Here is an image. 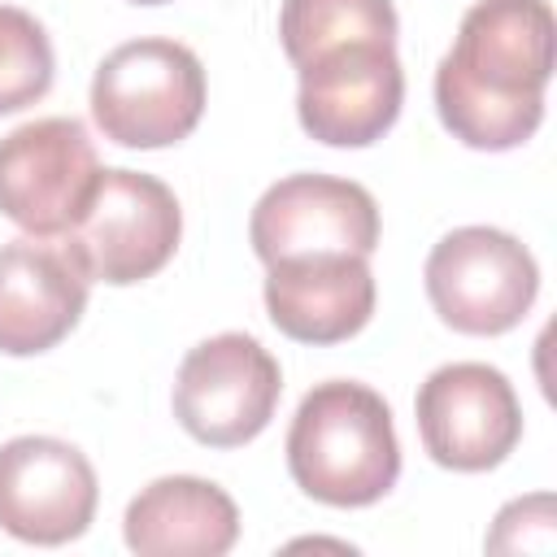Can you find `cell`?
<instances>
[{"mask_svg": "<svg viewBox=\"0 0 557 557\" xmlns=\"http://www.w3.org/2000/svg\"><path fill=\"white\" fill-rule=\"evenodd\" d=\"M91 274L61 235H22L0 248V352L57 348L83 318Z\"/></svg>", "mask_w": 557, "mask_h": 557, "instance_id": "cell-12", "label": "cell"}, {"mask_svg": "<svg viewBox=\"0 0 557 557\" xmlns=\"http://www.w3.org/2000/svg\"><path fill=\"white\" fill-rule=\"evenodd\" d=\"M557 22L548 0H474L435 70L440 122L479 152H509L544 122Z\"/></svg>", "mask_w": 557, "mask_h": 557, "instance_id": "cell-1", "label": "cell"}, {"mask_svg": "<svg viewBox=\"0 0 557 557\" xmlns=\"http://www.w3.org/2000/svg\"><path fill=\"white\" fill-rule=\"evenodd\" d=\"M100 178L78 117H35L0 139V213L26 235H65Z\"/></svg>", "mask_w": 557, "mask_h": 557, "instance_id": "cell-7", "label": "cell"}, {"mask_svg": "<svg viewBox=\"0 0 557 557\" xmlns=\"http://www.w3.org/2000/svg\"><path fill=\"white\" fill-rule=\"evenodd\" d=\"M426 296L444 326L461 335H505L513 331L535 296L540 265L522 239L496 226H457L426 257Z\"/></svg>", "mask_w": 557, "mask_h": 557, "instance_id": "cell-5", "label": "cell"}, {"mask_svg": "<svg viewBox=\"0 0 557 557\" xmlns=\"http://www.w3.org/2000/svg\"><path fill=\"white\" fill-rule=\"evenodd\" d=\"M265 313L296 344L352 339L374 313L370 257L309 252L274 261L265 274Z\"/></svg>", "mask_w": 557, "mask_h": 557, "instance_id": "cell-13", "label": "cell"}, {"mask_svg": "<svg viewBox=\"0 0 557 557\" xmlns=\"http://www.w3.org/2000/svg\"><path fill=\"white\" fill-rule=\"evenodd\" d=\"M131 4H165V0H131Z\"/></svg>", "mask_w": 557, "mask_h": 557, "instance_id": "cell-17", "label": "cell"}, {"mask_svg": "<svg viewBox=\"0 0 557 557\" xmlns=\"http://www.w3.org/2000/svg\"><path fill=\"white\" fill-rule=\"evenodd\" d=\"M278 396V361L252 335L222 331L183 357L174 379V418L209 448H239L270 426Z\"/></svg>", "mask_w": 557, "mask_h": 557, "instance_id": "cell-6", "label": "cell"}, {"mask_svg": "<svg viewBox=\"0 0 557 557\" xmlns=\"http://www.w3.org/2000/svg\"><path fill=\"white\" fill-rule=\"evenodd\" d=\"M287 470L305 496L335 509L383 500L400 479V440L387 400L352 379L318 383L292 418Z\"/></svg>", "mask_w": 557, "mask_h": 557, "instance_id": "cell-2", "label": "cell"}, {"mask_svg": "<svg viewBox=\"0 0 557 557\" xmlns=\"http://www.w3.org/2000/svg\"><path fill=\"white\" fill-rule=\"evenodd\" d=\"M413 413L431 461L461 474L500 466L522 440V405L513 383L483 361H453L426 374Z\"/></svg>", "mask_w": 557, "mask_h": 557, "instance_id": "cell-8", "label": "cell"}, {"mask_svg": "<svg viewBox=\"0 0 557 557\" xmlns=\"http://www.w3.org/2000/svg\"><path fill=\"white\" fill-rule=\"evenodd\" d=\"M205 65L187 44L131 39L91 78V117L122 148H170L200 126Z\"/></svg>", "mask_w": 557, "mask_h": 557, "instance_id": "cell-3", "label": "cell"}, {"mask_svg": "<svg viewBox=\"0 0 557 557\" xmlns=\"http://www.w3.org/2000/svg\"><path fill=\"white\" fill-rule=\"evenodd\" d=\"M396 9L392 0H283L278 35L292 65L313 61L339 44H396Z\"/></svg>", "mask_w": 557, "mask_h": 557, "instance_id": "cell-15", "label": "cell"}, {"mask_svg": "<svg viewBox=\"0 0 557 557\" xmlns=\"http://www.w3.org/2000/svg\"><path fill=\"white\" fill-rule=\"evenodd\" d=\"M296 117L305 135L331 148H366L392 131L405 104V70L396 44H339L296 65Z\"/></svg>", "mask_w": 557, "mask_h": 557, "instance_id": "cell-9", "label": "cell"}, {"mask_svg": "<svg viewBox=\"0 0 557 557\" xmlns=\"http://www.w3.org/2000/svg\"><path fill=\"white\" fill-rule=\"evenodd\" d=\"M52 39L17 4H0V113H17L52 91Z\"/></svg>", "mask_w": 557, "mask_h": 557, "instance_id": "cell-16", "label": "cell"}, {"mask_svg": "<svg viewBox=\"0 0 557 557\" xmlns=\"http://www.w3.org/2000/svg\"><path fill=\"white\" fill-rule=\"evenodd\" d=\"M183 209L174 191L139 170H100L74 226L61 235L91 283L131 287L152 278L178 248Z\"/></svg>", "mask_w": 557, "mask_h": 557, "instance_id": "cell-4", "label": "cell"}, {"mask_svg": "<svg viewBox=\"0 0 557 557\" xmlns=\"http://www.w3.org/2000/svg\"><path fill=\"white\" fill-rule=\"evenodd\" d=\"M248 239L265 265L309 252L370 257L379 248V205L352 178L287 174L257 200L248 218Z\"/></svg>", "mask_w": 557, "mask_h": 557, "instance_id": "cell-10", "label": "cell"}, {"mask_svg": "<svg viewBox=\"0 0 557 557\" xmlns=\"http://www.w3.org/2000/svg\"><path fill=\"white\" fill-rule=\"evenodd\" d=\"M100 483L91 461L52 435L0 444V527L22 544H70L96 518Z\"/></svg>", "mask_w": 557, "mask_h": 557, "instance_id": "cell-11", "label": "cell"}, {"mask_svg": "<svg viewBox=\"0 0 557 557\" xmlns=\"http://www.w3.org/2000/svg\"><path fill=\"white\" fill-rule=\"evenodd\" d=\"M122 535L139 557H222L239 540V509L209 479L165 474L126 505Z\"/></svg>", "mask_w": 557, "mask_h": 557, "instance_id": "cell-14", "label": "cell"}]
</instances>
